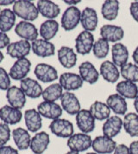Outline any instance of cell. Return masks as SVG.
I'll return each instance as SVG.
<instances>
[{
    "label": "cell",
    "instance_id": "7",
    "mask_svg": "<svg viewBox=\"0 0 138 154\" xmlns=\"http://www.w3.org/2000/svg\"><path fill=\"white\" fill-rule=\"evenodd\" d=\"M31 69V62L28 58H21L17 59L10 69L9 71V75L11 79L15 81H22L27 78L28 74Z\"/></svg>",
    "mask_w": 138,
    "mask_h": 154
},
{
    "label": "cell",
    "instance_id": "42",
    "mask_svg": "<svg viewBox=\"0 0 138 154\" xmlns=\"http://www.w3.org/2000/svg\"><path fill=\"white\" fill-rule=\"evenodd\" d=\"M10 43V39L6 33L0 31V49L7 48Z\"/></svg>",
    "mask_w": 138,
    "mask_h": 154
},
{
    "label": "cell",
    "instance_id": "49",
    "mask_svg": "<svg viewBox=\"0 0 138 154\" xmlns=\"http://www.w3.org/2000/svg\"><path fill=\"white\" fill-rule=\"evenodd\" d=\"M80 2H81L80 0H76V1H68V0H65V1H64V3L68 4L70 6H74L77 4H80Z\"/></svg>",
    "mask_w": 138,
    "mask_h": 154
},
{
    "label": "cell",
    "instance_id": "23",
    "mask_svg": "<svg viewBox=\"0 0 138 154\" xmlns=\"http://www.w3.org/2000/svg\"><path fill=\"white\" fill-rule=\"evenodd\" d=\"M122 128H123V119L117 115H113L105 120L103 125L102 131L104 136L113 139L117 134H119Z\"/></svg>",
    "mask_w": 138,
    "mask_h": 154
},
{
    "label": "cell",
    "instance_id": "53",
    "mask_svg": "<svg viewBox=\"0 0 138 154\" xmlns=\"http://www.w3.org/2000/svg\"><path fill=\"white\" fill-rule=\"evenodd\" d=\"M86 154H97L96 152H88V153H86Z\"/></svg>",
    "mask_w": 138,
    "mask_h": 154
},
{
    "label": "cell",
    "instance_id": "27",
    "mask_svg": "<svg viewBox=\"0 0 138 154\" xmlns=\"http://www.w3.org/2000/svg\"><path fill=\"white\" fill-rule=\"evenodd\" d=\"M111 56H112V63L117 67L122 68L124 65L128 63V59H129L128 48L121 42H117L113 44L111 48Z\"/></svg>",
    "mask_w": 138,
    "mask_h": 154
},
{
    "label": "cell",
    "instance_id": "39",
    "mask_svg": "<svg viewBox=\"0 0 138 154\" xmlns=\"http://www.w3.org/2000/svg\"><path fill=\"white\" fill-rule=\"evenodd\" d=\"M110 50V45L109 42L104 40L103 38L98 39L96 42H94L92 52L93 55L98 59H104L108 56Z\"/></svg>",
    "mask_w": 138,
    "mask_h": 154
},
{
    "label": "cell",
    "instance_id": "12",
    "mask_svg": "<svg viewBox=\"0 0 138 154\" xmlns=\"http://www.w3.org/2000/svg\"><path fill=\"white\" fill-rule=\"evenodd\" d=\"M59 83L63 89L68 92L80 89L83 86L84 81L80 75L75 73H63L59 78Z\"/></svg>",
    "mask_w": 138,
    "mask_h": 154
},
{
    "label": "cell",
    "instance_id": "40",
    "mask_svg": "<svg viewBox=\"0 0 138 154\" xmlns=\"http://www.w3.org/2000/svg\"><path fill=\"white\" fill-rule=\"evenodd\" d=\"M11 131L9 125L5 123H0V147L6 146L10 140Z\"/></svg>",
    "mask_w": 138,
    "mask_h": 154
},
{
    "label": "cell",
    "instance_id": "5",
    "mask_svg": "<svg viewBox=\"0 0 138 154\" xmlns=\"http://www.w3.org/2000/svg\"><path fill=\"white\" fill-rule=\"evenodd\" d=\"M15 33L22 38V40H25L28 42H34L38 39V29L31 22L20 21L15 26Z\"/></svg>",
    "mask_w": 138,
    "mask_h": 154
},
{
    "label": "cell",
    "instance_id": "2",
    "mask_svg": "<svg viewBox=\"0 0 138 154\" xmlns=\"http://www.w3.org/2000/svg\"><path fill=\"white\" fill-rule=\"evenodd\" d=\"M92 137L89 134L86 133H74L68 140V146L70 151H74L77 152H82L85 151H87L89 148L92 147Z\"/></svg>",
    "mask_w": 138,
    "mask_h": 154
},
{
    "label": "cell",
    "instance_id": "4",
    "mask_svg": "<svg viewBox=\"0 0 138 154\" xmlns=\"http://www.w3.org/2000/svg\"><path fill=\"white\" fill-rule=\"evenodd\" d=\"M81 11L76 6H69L62 17V27L66 31H71L80 23Z\"/></svg>",
    "mask_w": 138,
    "mask_h": 154
},
{
    "label": "cell",
    "instance_id": "45",
    "mask_svg": "<svg viewBox=\"0 0 138 154\" xmlns=\"http://www.w3.org/2000/svg\"><path fill=\"white\" fill-rule=\"evenodd\" d=\"M112 154H130V148L126 145L120 144L116 147L114 152Z\"/></svg>",
    "mask_w": 138,
    "mask_h": 154
},
{
    "label": "cell",
    "instance_id": "1",
    "mask_svg": "<svg viewBox=\"0 0 138 154\" xmlns=\"http://www.w3.org/2000/svg\"><path fill=\"white\" fill-rule=\"evenodd\" d=\"M12 11L16 17L22 18L23 21H34L39 16L37 6L32 1L28 0L15 1Z\"/></svg>",
    "mask_w": 138,
    "mask_h": 154
},
{
    "label": "cell",
    "instance_id": "9",
    "mask_svg": "<svg viewBox=\"0 0 138 154\" xmlns=\"http://www.w3.org/2000/svg\"><path fill=\"white\" fill-rule=\"evenodd\" d=\"M76 124L83 133L88 134L95 128V118L90 110L82 109L76 114Z\"/></svg>",
    "mask_w": 138,
    "mask_h": 154
},
{
    "label": "cell",
    "instance_id": "28",
    "mask_svg": "<svg viewBox=\"0 0 138 154\" xmlns=\"http://www.w3.org/2000/svg\"><path fill=\"white\" fill-rule=\"evenodd\" d=\"M99 74L102 75L104 81L110 83L117 82L121 75L120 71L118 70L117 66L110 61H105L101 64Z\"/></svg>",
    "mask_w": 138,
    "mask_h": 154
},
{
    "label": "cell",
    "instance_id": "10",
    "mask_svg": "<svg viewBox=\"0 0 138 154\" xmlns=\"http://www.w3.org/2000/svg\"><path fill=\"white\" fill-rule=\"evenodd\" d=\"M34 75L41 82L48 83L58 79V72L55 67L47 63H39L35 66Z\"/></svg>",
    "mask_w": 138,
    "mask_h": 154
},
{
    "label": "cell",
    "instance_id": "31",
    "mask_svg": "<svg viewBox=\"0 0 138 154\" xmlns=\"http://www.w3.org/2000/svg\"><path fill=\"white\" fill-rule=\"evenodd\" d=\"M59 23L55 19H48L41 24L39 34L42 39L50 41L55 37L59 31Z\"/></svg>",
    "mask_w": 138,
    "mask_h": 154
},
{
    "label": "cell",
    "instance_id": "11",
    "mask_svg": "<svg viewBox=\"0 0 138 154\" xmlns=\"http://www.w3.org/2000/svg\"><path fill=\"white\" fill-rule=\"evenodd\" d=\"M7 54L11 58H25L29 55L31 50V43L25 40H19L16 42H10L6 48Z\"/></svg>",
    "mask_w": 138,
    "mask_h": 154
},
{
    "label": "cell",
    "instance_id": "20",
    "mask_svg": "<svg viewBox=\"0 0 138 154\" xmlns=\"http://www.w3.org/2000/svg\"><path fill=\"white\" fill-rule=\"evenodd\" d=\"M22 118L21 110L10 105H5L0 108V119L7 125H16Z\"/></svg>",
    "mask_w": 138,
    "mask_h": 154
},
{
    "label": "cell",
    "instance_id": "19",
    "mask_svg": "<svg viewBox=\"0 0 138 154\" xmlns=\"http://www.w3.org/2000/svg\"><path fill=\"white\" fill-rule=\"evenodd\" d=\"M50 144V137L46 132L36 133L31 139L30 146L32 152L34 154H42L48 149Z\"/></svg>",
    "mask_w": 138,
    "mask_h": 154
},
{
    "label": "cell",
    "instance_id": "54",
    "mask_svg": "<svg viewBox=\"0 0 138 154\" xmlns=\"http://www.w3.org/2000/svg\"><path fill=\"white\" fill-rule=\"evenodd\" d=\"M1 11H2V10H1V9H0V14H1Z\"/></svg>",
    "mask_w": 138,
    "mask_h": 154
},
{
    "label": "cell",
    "instance_id": "8",
    "mask_svg": "<svg viewBox=\"0 0 138 154\" xmlns=\"http://www.w3.org/2000/svg\"><path fill=\"white\" fill-rule=\"evenodd\" d=\"M117 146L116 141L113 139L101 135L92 140V147L97 154H110L114 152Z\"/></svg>",
    "mask_w": 138,
    "mask_h": 154
},
{
    "label": "cell",
    "instance_id": "30",
    "mask_svg": "<svg viewBox=\"0 0 138 154\" xmlns=\"http://www.w3.org/2000/svg\"><path fill=\"white\" fill-rule=\"evenodd\" d=\"M12 138L18 150L24 151L30 146L32 138L27 129H24L22 127L15 128L12 131Z\"/></svg>",
    "mask_w": 138,
    "mask_h": 154
},
{
    "label": "cell",
    "instance_id": "16",
    "mask_svg": "<svg viewBox=\"0 0 138 154\" xmlns=\"http://www.w3.org/2000/svg\"><path fill=\"white\" fill-rule=\"evenodd\" d=\"M31 49L34 55L41 58L53 56L55 54V46L54 43L42 38L36 39L31 42Z\"/></svg>",
    "mask_w": 138,
    "mask_h": 154
},
{
    "label": "cell",
    "instance_id": "44",
    "mask_svg": "<svg viewBox=\"0 0 138 154\" xmlns=\"http://www.w3.org/2000/svg\"><path fill=\"white\" fill-rule=\"evenodd\" d=\"M0 154H19V152L10 146H4L0 147Z\"/></svg>",
    "mask_w": 138,
    "mask_h": 154
},
{
    "label": "cell",
    "instance_id": "21",
    "mask_svg": "<svg viewBox=\"0 0 138 154\" xmlns=\"http://www.w3.org/2000/svg\"><path fill=\"white\" fill-rule=\"evenodd\" d=\"M80 23L85 30L89 32L94 31L98 23V17L96 11L93 8H85L81 12Z\"/></svg>",
    "mask_w": 138,
    "mask_h": 154
},
{
    "label": "cell",
    "instance_id": "52",
    "mask_svg": "<svg viewBox=\"0 0 138 154\" xmlns=\"http://www.w3.org/2000/svg\"><path fill=\"white\" fill-rule=\"evenodd\" d=\"M66 154H80L79 152H74V151H69Z\"/></svg>",
    "mask_w": 138,
    "mask_h": 154
},
{
    "label": "cell",
    "instance_id": "29",
    "mask_svg": "<svg viewBox=\"0 0 138 154\" xmlns=\"http://www.w3.org/2000/svg\"><path fill=\"white\" fill-rule=\"evenodd\" d=\"M106 104L117 115H124L128 110V105L125 98L118 94H113L106 100Z\"/></svg>",
    "mask_w": 138,
    "mask_h": 154
},
{
    "label": "cell",
    "instance_id": "35",
    "mask_svg": "<svg viewBox=\"0 0 138 154\" xmlns=\"http://www.w3.org/2000/svg\"><path fill=\"white\" fill-rule=\"evenodd\" d=\"M110 110L108 105L102 101L96 100L90 106V112L93 115L95 119L106 120L110 117Z\"/></svg>",
    "mask_w": 138,
    "mask_h": 154
},
{
    "label": "cell",
    "instance_id": "26",
    "mask_svg": "<svg viewBox=\"0 0 138 154\" xmlns=\"http://www.w3.org/2000/svg\"><path fill=\"white\" fill-rule=\"evenodd\" d=\"M24 120L27 130L30 133H37L42 126L41 115L34 108L28 109L25 111Z\"/></svg>",
    "mask_w": 138,
    "mask_h": 154
},
{
    "label": "cell",
    "instance_id": "47",
    "mask_svg": "<svg viewBox=\"0 0 138 154\" xmlns=\"http://www.w3.org/2000/svg\"><path fill=\"white\" fill-rule=\"evenodd\" d=\"M15 3L14 0H0V6H6Z\"/></svg>",
    "mask_w": 138,
    "mask_h": 154
},
{
    "label": "cell",
    "instance_id": "3",
    "mask_svg": "<svg viewBox=\"0 0 138 154\" xmlns=\"http://www.w3.org/2000/svg\"><path fill=\"white\" fill-rule=\"evenodd\" d=\"M49 129L55 136L63 139H69L72 135L74 134L73 123L66 119L60 118L52 120L49 125Z\"/></svg>",
    "mask_w": 138,
    "mask_h": 154
},
{
    "label": "cell",
    "instance_id": "50",
    "mask_svg": "<svg viewBox=\"0 0 138 154\" xmlns=\"http://www.w3.org/2000/svg\"><path fill=\"white\" fill-rule=\"evenodd\" d=\"M134 106H135V109H136V111L138 114V94L137 96L135 98V100H134Z\"/></svg>",
    "mask_w": 138,
    "mask_h": 154
},
{
    "label": "cell",
    "instance_id": "38",
    "mask_svg": "<svg viewBox=\"0 0 138 154\" xmlns=\"http://www.w3.org/2000/svg\"><path fill=\"white\" fill-rule=\"evenodd\" d=\"M120 74L125 81L138 82V65L136 63H128L120 69Z\"/></svg>",
    "mask_w": 138,
    "mask_h": 154
},
{
    "label": "cell",
    "instance_id": "43",
    "mask_svg": "<svg viewBox=\"0 0 138 154\" xmlns=\"http://www.w3.org/2000/svg\"><path fill=\"white\" fill-rule=\"evenodd\" d=\"M130 12L134 20L138 23V1L132 2L130 6Z\"/></svg>",
    "mask_w": 138,
    "mask_h": 154
},
{
    "label": "cell",
    "instance_id": "48",
    "mask_svg": "<svg viewBox=\"0 0 138 154\" xmlns=\"http://www.w3.org/2000/svg\"><path fill=\"white\" fill-rule=\"evenodd\" d=\"M132 57H133V60H134L135 63H136V65H138V46L136 48V49L134 50L133 55H132Z\"/></svg>",
    "mask_w": 138,
    "mask_h": 154
},
{
    "label": "cell",
    "instance_id": "24",
    "mask_svg": "<svg viewBox=\"0 0 138 154\" xmlns=\"http://www.w3.org/2000/svg\"><path fill=\"white\" fill-rule=\"evenodd\" d=\"M58 60L62 67L72 69L77 63V54L75 51L68 46H62L57 51Z\"/></svg>",
    "mask_w": 138,
    "mask_h": 154
},
{
    "label": "cell",
    "instance_id": "41",
    "mask_svg": "<svg viewBox=\"0 0 138 154\" xmlns=\"http://www.w3.org/2000/svg\"><path fill=\"white\" fill-rule=\"evenodd\" d=\"M9 73L4 68L0 67V90H8L11 86V81Z\"/></svg>",
    "mask_w": 138,
    "mask_h": 154
},
{
    "label": "cell",
    "instance_id": "15",
    "mask_svg": "<svg viewBox=\"0 0 138 154\" xmlns=\"http://www.w3.org/2000/svg\"><path fill=\"white\" fill-rule=\"evenodd\" d=\"M61 104L62 109L70 115H76L81 110L79 99L74 93L71 92L67 91L63 93L61 98Z\"/></svg>",
    "mask_w": 138,
    "mask_h": 154
},
{
    "label": "cell",
    "instance_id": "22",
    "mask_svg": "<svg viewBox=\"0 0 138 154\" xmlns=\"http://www.w3.org/2000/svg\"><path fill=\"white\" fill-rule=\"evenodd\" d=\"M36 6L39 13L48 19H55L61 13L60 6L53 1L39 0Z\"/></svg>",
    "mask_w": 138,
    "mask_h": 154
},
{
    "label": "cell",
    "instance_id": "14",
    "mask_svg": "<svg viewBox=\"0 0 138 154\" xmlns=\"http://www.w3.org/2000/svg\"><path fill=\"white\" fill-rule=\"evenodd\" d=\"M20 88L25 94V95L31 99H37L41 97L43 89L41 84L34 79L27 77L20 82Z\"/></svg>",
    "mask_w": 138,
    "mask_h": 154
},
{
    "label": "cell",
    "instance_id": "33",
    "mask_svg": "<svg viewBox=\"0 0 138 154\" xmlns=\"http://www.w3.org/2000/svg\"><path fill=\"white\" fill-rule=\"evenodd\" d=\"M16 16L10 9H4L0 14V31L6 33L13 28Z\"/></svg>",
    "mask_w": 138,
    "mask_h": 154
},
{
    "label": "cell",
    "instance_id": "51",
    "mask_svg": "<svg viewBox=\"0 0 138 154\" xmlns=\"http://www.w3.org/2000/svg\"><path fill=\"white\" fill-rule=\"evenodd\" d=\"M4 54H3V52L0 50V63H2V61L4 60Z\"/></svg>",
    "mask_w": 138,
    "mask_h": 154
},
{
    "label": "cell",
    "instance_id": "18",
    "mask_svg": "<svg viewBox=\"0 0 138 154\" xmlns=\"http://www.w3.org/2000/svg\"><path fill=\"white\" fill-rule=\"evenodd\" d=\"M26 95L20 88L11 86L6 93V98L10 106L21 110L26 104Z\"/></svg>",
    "mask_w": 138,
    "mask_h": 154
},
{
    "label": "cell",
    "instance_id": "37",
    "mask_svg": "<svg viewBox=\"0 0 138 154\" xmlns=\"http://www.w3.org/2000/svg\"><path fill=\"white\" fill-rule=\"evenodd\" d=\"M63 94V88L60 83H53L47 87L42 93V98L44 101L55 102L57 100H61Z\"/></svg>",
    "mask_w": 138,
    "mask_h": 154
},
{
    "label": "cell",
    "instance_id": "36",
    "mask_svg": "<svg viewBox=\"0 0 138 154\" xmlns=\"http://www.w3.org/2000/svg\"><path fill=\"white\" fill-rule=\"evenodd\" d=\"M123 127L130 137H138V114L129 112L123 119Z\"/></svg>",
    "mask_w": 138,
    "mask_h": 154
},
{
    "label": "cell",
    "instance_id": "46",
    "mask_svg": "<svg viewBox=\"0 0 138 154\" xmlns=\"http://www.w3.org/2000/svg\"><path fill=\"white\" fill-rule=\"evenodd\" d=\"M129 148L130 154H138V140L133 141Z\"/></svg>",
    "mask_w": 138,
    "mask_h": 154
},
{
    "label": "cell",
    "instance_id": "34",
    "mask_svg": "<svg viewBox=\"0 0 138 154\" xmlns=\"http://www.w3.org/2000/svg\"><path fill=\"white\" fill-rule=\"evenodd\" d=\"M119 12V2L117 0H106L101 7V13L104 19L108 21L115 20Z\"/></svg>",
    "mask_w": 138,
    "mask_h": 154
},
{
    "label": "cell",
    "instance_id": "25",
    "mask_svg": "<svg viewBox=\"0 0 138 154\" xmlns=\"http://www.w3.org/2000/svg\"><path fill=\"white\" fill-rule=\"evenodd\" d=\"M79 71L83 81L89 84L96 83L99 79V72L97 70L95 66L90 62H84L81 63L79 66Z\"/></svg>",
    "mask_w": 138,
    "mask_h": 154
},
{
    "label": "cell",
    "instance_id": "13",
    "mask_svg": "<svg viewBox=\"0 0 138 154\" xmlns=\"http://www.w3.org/2000/svg\"><path fill=\"white\" fill-rule=\"evenodd\" d=\"M37 111L41 115V117L49 119H60L62 115L63 109L62 106L56 102L42 101L37 106Z\"/></svg>",
    "mask_w": 138,
    "mask_h": 154
},
{
    "label": "cell",
    "instance_id": "6",
    "mask_svg": "<svg viewBox=\"0 0 138 154\" xmlns=\"http://www.w3.org/2000/svg\"><path fill=\"white\" fill-rule=\"evenodd\" d=\"M94 35L92 32L83 30L75 39V49L78 54L88 55L93 49L94 45Z\"/></svg>",
    "mask_w": 138,
    "mask_h": 154
},
{
    "label": "cell",
    "instance_id": "32",
    "mask_svg": "<svg viewBox=\"0 0 138 154\" xmlns=\"http://www.w3.org/2000/svg\"><path fill=\"white\" fill-rule=\"evenodd\" d=\"M117 94L125 99H135L138 94V87L136 83L129 81H122L116 87Z\"/></svg>",
    "mask_w": 138,
    "mask_h": 154
},
{
    "label": "cell",
    "instance_id": "17",
    "mask_svg": "<svg viewBox=\"0 0 138 154\" xmlns=\"http://www.w3.org/2000/svg\"><path fill=\"white\" fill-rule=\"evenodd\" d=\"M101 38L107 42H116L122 40L124 36V29L114 24H105L100 28Z\"/></svg>",
    "mask_w": 138,
    "mask_h": 154
}]
</instances>
